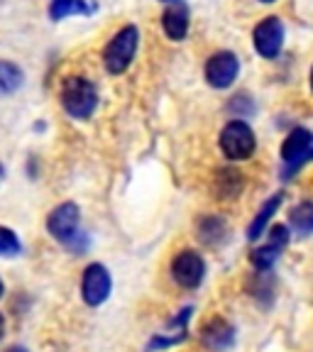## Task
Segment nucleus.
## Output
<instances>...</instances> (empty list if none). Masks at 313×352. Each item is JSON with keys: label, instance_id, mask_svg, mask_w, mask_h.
Wrapping results in <instances>:
<instances>
[{"label": "nucleus", "instance_id": "nucleus-1", "mask_svg": "<svg viewBox=\"0 0 313 352\" xmlns=\"http://www.w3.org/2000/svg\"><path fill=\"white\" fill-rule=\"evenodd\" d=\"M61 105L76 120H88V118L94 116L96 105H98L96 86L83 76L66 78L64 86H61Z\"/></svg>", "mask_w": 313, "mask_h": 352}, {"label": "nucleus", "instance_id": "nucleus-2", "mask_svg": "<svg viewBox=\"0 0 313 352\" xmlns=\"http://www.w3.org/2000/svg\"><path fill=\"white\" fill-rule=\"evenodd\" d=\"M78 223H81V213H78L76 204H61L47 218V230L54 240L64 242L66 248L81 252L86 245V235L78 230Z\"/></svg>", "mask_w": 313, "mask_h": 352}, {"label": "nucleus", "instance_id": "nucleus-3", "mask_svg": "<svg viewBox=\"0 0 313 352\" xmlns=\"http://www.w3.org/2000/svg\"><path fill=\"white\" fill-rule=\"evenodd\" d=\"M138 28H122L116 37L110 39V44L105 47L103 52V61H105V69L110 74H122L127 66L132 64L135 59V52H138Z\"/></svg>", "mask_w": 313, "mask_h": 352}, {"label": "nucleus", "instance_id": "nucleus-4", "mask_svg": "<svg viewBox=\"0 0 313 352\" xmlns=\"http://www.w3.org/2000/svg\"><path fill=\"white\" fill-rule=\"evenodd\" d=\"M255 132L250 130L248 122L242 120H233L223 127L220 132V149L226 154L228 160H235V162H242V160H250L255 154Z\"/></svg>", "mask_w": 313, "mask_h": 352}, {"label": "nucleus", "instance_id": "nucleus-5", "mask_svg": "<svg viewBox=\"0 0 313 352\" xmlns=\"http://www.w3.org/2000/svg\"><path fill=\"white\" fill-rule=\"evenodd\" d=\"M206 276V262L204 257L193 250H184L171 262V279L184 289H196Z\"/></svg>", "mask_w": 313, "mask_h": 352}, {"label": "nucleus", "instance_id": "nucleus-6", "mask_svg": "<svg viewBox=\"0 0 313 352\" xmlns=\"http://www.w3.org/2000/svg\"><path fill=\"white\" fill-rule=\"evenodd\" d=\"M286 245H289V228H286V226H274L270 230V237H267V242H264L262 248L252 250V254H250V262H252L255 270L267 272L272 264L279 259V254H284Z\"/></svg>", "mask_w": 313, "mask_h": 352}, {"label": "nucleus", "instance_id": "nucleus-7", "mask_svg": "<svg viewBox=\"0 0 313 352\" xmlns=\"http://www.w3.org/2000/svg\"><path fill=\"white\" fill-rule=\"evenodd\" d=\"M81 296L88 306H100L110 296V274L103 264H88L81 279Z\"/></svg>", "mask_w": 313, "mask_h": 352}, {"label": "nucleus", "instance_id": "nucleus-8", "mask_svg": "<svg viewBox=\"0 0 313 352\" xmlns=\"http://www.w3.org/2000/svg\"><path fill=\"white\" fill-rule=\"evenodd\" d=\"M284 44V25L279 17H267L255 30V50L264 59H274Z\"/></svg>", "mask_w": 313, "mask_h": 352}, {"label": "nucleus", "instance_id": "nucleus-9", "mask_svg": "<svg viewBox=\"0 0 313 352\" xmlns=\"http://www.w3.org/2000/svg\"><path fill=\"white\" fill-rule=\"evenodd\" d=\"M240 64L233 52H218L208 59L206 64V81L213 88H228L237 78Z\"/></svg>", "mask_w": 313, "mask_h": 352}, {"label": "nucleus", "instance_id": "nucleus-10", "mask_svg": "<svg viewBox=\"0 0 313 352\" xmlns=\"http://www.w3.org/2000/svg\"><path fill=\"white\" fill-rule=\"evenodd\" d=\"M311 147H313V135L308 130H303V127H299L281 144V160L289 164V169L296 171L313 154Z\"/></svg>", "mask_w": 313, "mask_h": 352}, {"label": "nucleus", "instance_id": "nucleus-11", "mask_svg": "<svg viewBox=\"0 0 313 352\" xmlns=\"http://www.w3.org/2000/svg\"><path fill=\"white\" fill-rule=\"evenodd\" d=\"M233 340H235V330H233V325L228 323V320L213 318L204 325V342L211 350H215V352L226 350V347L233 345Z\"/></svg>", "mask_w": 313, "mask_h": 352}, {"label": "nucleus", "instance_id": "nucleus-12", "mask_svg": "<svg viewBox=\"0 0 313 352\" xmlns=\"http://www.w3.org/2000/svg\"><path fill=\"white\" fill-rule=\"evenodd\" d=\"M162 25H164V32L169 34L174 42L186 37V30H188V10L184 3L174 0L169 8L164 10V17H162Z\"/></svg>", "mask_w": 313, "mask_h": 352}, {"label": "nucleus", "instance_id": "nucleus-13", "mask_svg": "<svg viewBox=\"0 0 313 352\" xmlns=\"http://www.w3.org/2000/svg\"><path fill=\"white\" fill-rule=\"evenodd\" d=\"M242 174L235 169H220L215 171V182H213V191L218 198H235L242 191Z\"/></svg>", "mask_w": 313, "mask_h": 352}, {"label": "nucleus", "instance_id": "nucleus-14", "mask_svg": "<svg viewBox=\"0 0 313 352\" xmlns=\"http://www.w3.org/2000/svg\"><path fill=\"white\" fill-rule=\"evenodd\" d=\"M281 198H284L281 193H274V196H272L270 201H267V204L262 206V210L257 213V218L252 220V226H250V230H248V237H250V240H257V237L262 235V232H264V226H267V223L272 220V215H274L277 210H279Z\"/></svg>", "mask_w": 313, "mask_h": 352}, {"label": "nucleus", "instance_id": "nucleus-15", "mask_svg": "<svg viewBox=\"0 0 313 352\" xmlns=\"http://www.w3.org/2000/svg\"><path fill=\"white\" fill-rule=\"evenodd\" d=\"M96 6L88 0H52V17L61 20L66 15H88L94 12Z\"/></svg>", "mask_w": 313, "mask_h": 352}, {"label": "nucleus", "instance_id": "nucleus-16", "mask_svg": "<svg viewBox=\"0 0 313 352\" xmlns=\"http://www.w3.org/2000/svg\"><path fill=\"white\" fill-rule=\"evenodd\" d=\"M289 223L299 235H311L313 232V204L311 201H303L296 208L289 213Z\"/></svg>", "mask_w": 313, "mask_h": 352}, {"label": "nucleus", "instance_id": "nucleus-17", "mask_svg": "<svg viewBox=\"0 0 313 352\" xmlns=\"http://www.w3.org/2000/svg\"><path fill=\"white\" fill-rule=\"evenodd\" d=\"M22 83V72L10 61H0V96H8L17 91Z\"/></svg>", "mask_w": 313, "mask_h": 352}, {"label": "nucleus", "instance_id": "nucleus-18", "mask_svg": "<svg viewBox=\"0 0 313 352\" xmlns=\"http://www.w3.org/2000/svg\"><path fill=\"white\" fill-rule=\"evenodd\" d=\"M223 235H226V223L220 218H215V215H208V218H204L198 223V237L204 242H208V245L218 242Z\"/></svg>", "mask_w": 313, "mask_h": 352}, {"label": "nucleus", "instance_id": "nucleus-19", "mask_svg": "<svg viewBox=\"0 0 313 352\" xmlns=\"http://www.w3.org/2000/svg\"><path fill=\"white\" fill-rule=\"evenodd\" d=\"M20 252V240L12 230L0 226V257H12Z\"/></svg>", "mask_w": 313, "mask_h": 352}, {"label": "nucleus", "instance_id": "nucleus-20", "mask_svg": "<svg viewBox=\"0 0 313 352\" xmlns=\"http://www.w3.org/2000/svg\"><path fill=\"white\" fill-rule=\"evenodd\" d=\"M6 352H28L25 347H20V345H15V347H10V350H6Z\"/></svg>", "mask_w": 313, "mask_h": 352}, {"label": "nucleus", "instance_id": "nucleus-21", "mask_svg": "<svg viewBox=\"0 0 313 352\" xmlns=\"http://www.w3.org/2000/svg\"><path fill=\"white\" fill-rule=\"evenodd\" d=\"M3 330H6V320H3V316H0V338H3Z\"/></svg>", "mask_w": 313, "mask_h": 352}, {"label": "nucleus", "instance_id": "nucleus-22", "mask_svg": "<svg viewBox=\"0 0 313 352\" xmlns=\"http://www.w3.org/2000/svg\"><path fill=\"white\" fill-rule=\"evenodd\" d=\"M3 294H6V289H3V281H0V298H3Z\"/></svg>", "mask_w": 313, "mask_h": 352}, {"label": "nucleus", "instance_id": "nucleus-23", "mask_svg": "<svg viewBox=\"0 0 313 352\" xmlns=\"http://www.w3.org/2000/svg\"><path fill=\"white\" fill-rule=\"evenodd\" d=\"M3 176H6V171H3V166H0V182H3Z\"/></svg>", "mask_w": 313, "mask_h": 352}, {"label": "nucleus", "instance_id": "nucleus-24", "mask_svg": "<svg viewBox=\"0 0 313 352\" xmlns=\"http://www.w3.org/2000/svg\"><path fill=\"white\" fill-rule=\"evenodd\" d=\"M262 3H274V0H262Z\"/></svg>", "mask_w": 313, "mask_h": 352}, {"label": "nucleus", "instance_id": "nucleus-25", "mask_svg": "<svg viewBox=\"0 0 313 352\" xmlns=\"http://www.w3.org/2000/svg\"><path fill=\"white\" fill-rule=\"evenodd\" d=\"M311 88H313V72H311Z\"/></svg>", "mask_w": 313, "mask_h": 352}]
</instances>
